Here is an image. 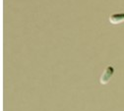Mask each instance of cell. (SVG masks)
Segmentation results:
<instances>
[{
	"label": "cell",
	"mask_w": 124,
	"mask_h": 111,
	"mask_svg": "<svg viewBox=\"0 0 124 111\" xmlns=\"http://www.w3.org/2000/svg\"><path fill=\"white\" fill-rule=\"evenodd\" d=\"M108 21L112 25H119L124 23V13H117V14L110 15Z\"/></svg>",
	"instance_id": "2"
},
{
	"label": "cell",
	"mask_w": 124,
	"mask_h": 111,
	"mask_svg": "<svg viewBox=\"0 0 124 111\" xmlns=\"http://www.w3.org/2000/svg\"><path fill=\"white\" fill-rule=\"evenodd\" d=\"M114 75V68L112 66H107L103 73L101 74V78H100V83L101 85H107L108 83L110 82L111 80V78L113 77Z\"/></svg>",
	"instance_id": "1"
}]
</instances>
